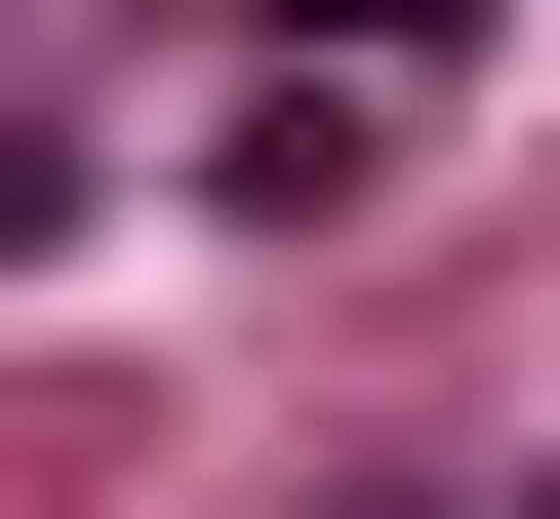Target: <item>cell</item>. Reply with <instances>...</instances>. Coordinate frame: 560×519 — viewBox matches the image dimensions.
I'll use <instances>...</instances> for the list:
<instances>
[{
	"label": "cell",
	"instance_id": "cell-1",
	"mask_svg": "<svg viewBox=\"0 0 560 519\" xmlns=\"http://www.w3.org/2000/svg\"><path fill=\"white\" fill-rule=\"evenodd\" d=\"M200 200H241V240H320V200H400V81H320V40H241V120H200Z\"/></svg>",
	"mask_w": 560,
	"mask_h": 519
},
{
	"label": "cell",
	"instance_id": "cell-2",
	"mask_svg": "<svg viewBox=\"0 0 560 519\" xmlns=\"http://www.w3.org/2000/svg\"><path fill=\"white\" fill-rule=\"evenodd\" d=\"M241 40H320V81H400V120L480 81V0H241Z\"/></svg>",
	"mask_w": 560,
	"mask_h": 519
}]
</instances>
